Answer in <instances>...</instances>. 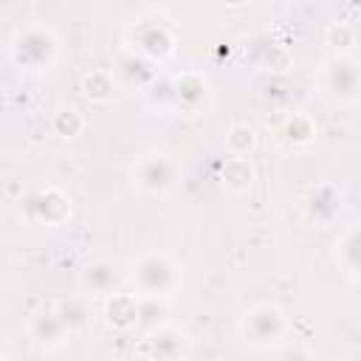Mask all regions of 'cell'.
<instances>
[{
	"label": "cell",
	"mask_w": 361,
	"mask_h": 361,
	"mask_svg": "<svg viewBox=\"0 0 361 361\" xmlns=\"http://www.w3.org/2000/svg\"><path fill=\"white\" fill-rule=\"evenodd\" d=\"M11 59L25 71H45L56 59V37L42 25H28L14 37Z\"/></svg>",
	"instance_id": "obj_1"
},
{
	"label": "cell",
	"mask_w": 361,
	"mask_h": 361,
	"mask_svg": "<svg viewBox=\"0 0 361 361\" xmlns=\"http://www.w3.org/2000/svg\"><path fill=\"white\" fill-rule=\"evenodd\" d=\"M175 265L161 254H147L133 265V285L144 296H164L175 288Z\"/></svg>",
	"instance_id": "obj_2"
},
{
	"label": "cell",
	"mask_w": 361,
	"mask_h": 361,
	"mask_svg": "<svg viewBox=\"0 0 361 361\" xmlns=\"http://www.w3.org/2000/svg\"><path fill=\"white\" fill-rule=\"evenodd\" d=\"M282 330H285V319H282V310L274 307V305H257V307H251V310L243 316V322H240V336H243V341L257 344V347L276 341V338L282 336Z\"/></svg>",
	"instance_id": "obj_3"
},
{
	"label": "cell",
	"mask_w": 361,
	"mask_h": 361,
	"mask_svg": "<svg viewBox=\"0 0 361 361\" xmlns=\"http://www.w3.org/2000/svg\"><path fill=\"white\" fill-rule=\"evenodd\" d=\"M23 212L31 223H45V226H59L71 217V200L68 195H62L59 189L48 186V189H37L25 197Z\"/></svg>",
	"instance_id": "obj_4"
},
{
	"label": "cell",
	"mask_w": 361,
	"mask_h": 361,
	"mask_svg": "<svg viewBox=\"0 0 361 361\" xmlns=\"http://www.w3.org/2000/svg\"><path fill=\"white\" fill-rule=\"evenodd\" d=\"M135 186L147 195H161L175 183V164L164 152H147L133 169Z\"/></svg>",
	"instance_id": "obj_5"
},
{
	"label": "cell",
	"mask_w": 361,
	"mask_h": 361,
	"mask_svg": "<svg viewBox=\"0 0 361 361\" xmlns=\"http://www.w3.org/2000/svg\"><path fill=\"white\" fill-rule=\"evenodd\" d=\"M324 87L336 102H355V96H358V62L353 56H336L324 71Z\"/></svg>",
	"instance_id": "obj_6"
},
{
	"label": "cell",
	"mask_w": 361,
	"mask_h": 361,
	"mask_svg": "<svg viewBox=\"0 0 361 361\" xmlns=\"http://www.w3.org/2000/svg\"><path fill=\"white\" fill-rule=\"evenodd\" d=\"M133 42H135V51L147 59H164L172 54V34L161 25V23H138L133 28Z\"/></svg>",
	"instance_id": "obj_7"
},
{
	"label": "cell",
	"mask_w": 361,
	"mask_h": 361,
	"mask_svg": "<svg viewBox=\"0 0 361 361\" xmlns=\"http://www.w3.org/2000/svg\"><path fill=\"white\" fill-rule=\"evenodd\" d=\"M338 212H341V192L333 183H319L316 189H310V195L305 200L307 220H313L319 226H327L338 217Z\"/></svg>",
	"instance_id": "obj_8"
},
{
	"label": "cell",
	"mask_w": 361,
	"mask_h": 361,
	"mask_svg": "<svg viewBox=\"0 0 361 361\" xmlns=\"http://www.w3.org/2000/svg\"><path fill=\"white\" fill-rule=\"evenodd\" d=\"M144 353L152 358H178V355H183V336L175 327L158 324V327H152V336L147 338Z\"/></svg>",
	"instance_id": "obj_9"
},
{
	"label": "cell",
	"mask_w": 361,
	"mask_h": 361,
	"mask_svg": "<svg viewBox=\"0 0 361 361\" xmlns=\"http://www.w3.org/2000/svg\"><path fill=\"white\" fill-rule=\"evenodd\" d=\"M206 96V82L197 73H183L172 82V104L183 110H197Z\"/></svg>",
	"instance_id": "obj_10"
},
{
	"label": "cell",
	"mask_w": 361,
	"mask_h": 361,
	"mask_svg": "<svg viewBox=\"0 0 361 361\" xmlns=\"http://www.w3.org/2000/svg\"><path fill=\"white\" fill-rule=\"evenodd\" d=\"M65 333H68V330H65V324H62V319L56 316L54 307H45V310H39V313L31 319V336H34V341L42 344V347L59 344Z\"/></svg>",
	"instance_id": "obj_11"
},
{
	"label": "cell",
	"mask_w": 361,
	"mask_h": 361,
	"mask_svg": "<svg viewBox=\"0 0 361 361\" xmlns=\"http://www.w3.org/2000/svg\"><path fill=\"white\" fill-rule=\"evenodd\" d=\"M82 288L90 296L110 293L116 288V265H110L104 259H96V262L85 265V271H82Z\"/></svg>",
	"instance_id": "obj_12"
},
{
	"label": "cell",
	"mask_w": 361,
	"mask_h": 361,
	"mask_svg": "<svg viewBox=\"0 0 361 361\" xmlns=\"http://www.w3.org/2000/svg\"><path fill=\"white\" fill-rule=\"evenodd\" d=\"M104 313H107V322L113 327L127 330L138 319V302L133 296H127V293H113L110 302H107V307H104Z\"/></svg>",
	"instance_id": "obj_13"
},
{
	"label": "cell",
	"mask_w": 361,
	"mask_h": 361,
	"mask_svg": "<svg viewBox=\"0 0 361 361\" xmlns=\"http://www.w3.org/2000/svg\"><path fill=\"white\" fill-rule=\"evenodd\" d=\"M223 183H226L231 192H245V189H251V183H254V169H251V164H248L245 155H231V158H226V164H223Z\"/></svg>",
	"instance_id": "obj_14"
},
{
	"label": "cell",
	"mask_w": 361,
	"mask_h": 361,
	"mask_svg": "<svg viewBox=\"0 0 361 361\" xmlns=\"http://www.w3.org/2000/svg\"><path fill=\"white\" fill-rule=\"evenodd\" d=\"M121 76L127 79V85L144 87V85H149V82L155 79V71L149 68L147 56H135V54H130V56L121 59Z\"/></svg>",
	"instance_id": "obj_15"
},
{
	"label": "cell",
	"mask_w": 361,
	"mask_h": 361,
	"mask_svg": "<svg viewBox=\"0 0 361 361\" xmlns=\"http://www.w3.org/2000/svg\"><path fill=\"white\" fill-rule=\"evenodd\" d=\"M54 310H56V316L62 319V324H65L68 333H71V330H79V327L87 322V316H90L85 299H62V302L54 305Z\"/></svg>",
	"instance_id": "obj_16"
},
{
	"label": "cell",
	"mask_w": 361,
	"mask_h": 361,
	"mask_svg": "<svg viewBox=\"0 0 361 361\" xmlns=\"http://www.w3.org/2000/svg\"><path fill=\"white\" fill-rule=\"evenodd\" d=\"M282 135H285L293 147H305V144L313 141L316 130H313L310 118H305V116H290V118L285 121V127H282Z\"/></svg>",
	"instance_id": "obj_17"
},
{
	"label": "cell",
	"mask_w": 361,
	"mask_h": 361,
	"mask_svg": "<svg viewBox=\"0 0 361 361\" xmlns=\"http://www.w3.org/2000/svg\"><path fill=\"white\" fill-rule=\"evenodd\" d=\"M338 265L350 276H355V271H358V231L355 228H350L344 234V240L338 243Z\"/></svg>",
	"instance_id": "obj_18"
},
{
	"label": "cell",
	"mask_w": 361,
	"mask_h": 361,
	"mask_svg": "<svg viewBox=\"0 0 361 361\" xmlns=\"http://www.w3.org/2000/svg\"><path fill=\"white\" fill-rule=\"evenodd\" d=\"M85 93L93 102H107L113 96V79H110V73H104V71L87 73L85 76Z\"/></svg>",
	"instance_id": "obj_19"
},
{
	"label": "cell",
	"mask_w": 361,
	"mask_h": 361,
	"mask_svg": "<svg viewBox=\"0 0 361 361\" xmlns=\"http://www.w3.org/2000/svg\"><path fill=\"white\" fill-rule=\"evenodd\" d=\"M164 316H166V305L158 302V296H144L138 302V319H135V324H141V327H158Z\"/></svg>",
	"instance_id": "obj_20"
},
{
	"label": "cell",
	"mask_w": 361,
	"mask_h": 361,
	"mask_svg": "<svg viewBox=\"0 0 361 361\" xmlns=\"http://www.w3.org/2000/svg\"><path fill=\"white\" fill-rule=\"evenodd\" d=\"M82 127H85V121L76 110H59L54 118V130L59 138H76L82 133Z\"/></svg>",
	"instance_id": "obj_21"
},
{
	"label": "cell",
	"mask_w": 361,
	"mask_h": 361,
	"mask_svg": "<svg viewBox=\"0 0 361 361\" xmlns=\"http://www.w3.org/2000/svg\"><path fill=\"white\" fill-rule=\"evenodd\" d=\"M327 42L333 45V51H336L338 56H347V54L353 51V45H355V31H353L350 25L338 23V25H333V28L327 31Z\"/></svg>",
	"instance_id": "obj_22"
},
{
	"label": "cell",
	"mask_w": 361,
	"mask_h": 361,
	"mask_svg": "<svg viewBox=\"0 0 361 361\" xmlns=\"http://www.w3.org/2000/svg\"><path fill=\"white\" fill-rule=\"evenodd\" d=\"M228 152L231 155H248V149L254 147V130L251 127H234L226 138Z\"/></svg>",
	"instance_id": "obj_23"
},
{
	"label": "cell",
	"mask_w": 361,
	"mask_h": 361,
	"mask_svg": "<svg viewBox=\"0 0 361 361\" xmlns=\"http://www.w3.org/2000/svg\"><path fill=\"white\" fill-rule=\"evenodd\" d=\"M226 3H231V6H240V3H245V0H226Z\"/></svg>",
	"instance_id": "obj_24"
}]
</instances>
